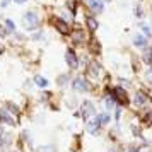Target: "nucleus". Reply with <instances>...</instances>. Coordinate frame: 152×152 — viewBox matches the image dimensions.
<instances>
[{
	"instance_id": "obj_1",
	"label": "nucleus",
	"mask_w": 152,
	"mask_h": 152,
	"mask_svg": "<svg viewBox=\"0 0 152 152\" xmlns=\"http://www.w3.org/2000/svg\"><path fill=\"white\" fill-rule=\"evenodd\" d=\"M106 91H108V94L113 97V101L116 103V106L125 108V106L130 104V94H128V91L125 89V87H121L120 84H116V86H108Z\"/></svg>"
},
{
	"instance_id": "obj_2",
	"label": "nucleus",
	"mask_w": 152,
	"mask_h": 152,
	"mask_svg": "<svg viewBox=\"0 0 152 152\" xmlns=\"http://www.w3.org/2000/svg\"><path fill=\"white\" fill-rule=\"evenodd\" d=\"M21 22H22V26H24V29H26L28 33H34V31H38V29L41 28V17H39V14H38L36 10H28V12H24Z\"/></svg>"
},
{
	"instance_id": "obj_3",
	"label": "nucleus",
	"mask_w": 152,
	"mask_h": 152,
	"mask_svg": "<svg viewBox=\"0 0 152 152\" xmlns=\"http://www.w3.org/2000/svg\"><path fill=\"white\" fill-rule=\"evenodd\" d=\"M50 24H51V28L55 29L58 34L70 36L72 26H70V22L67 21V19H63V17H60V15H51V17H50Z\"/></svg>"
},
{
	"instance_id": "obj_4",
	"label": "nucleus",
	"mask_w": 152,
	"mask_h": 152,
	"mask_svg": "<svg viewBox=\"0 0 152 152\" xmlns=\"http://www.w3.org/2000/svg\"><path fill=\"white\" fill-rule=\"evenodd\" d=\"M89 39V36H87V29L86 28H80V26H75V28H72L70 31V41L74 46H84L86 43Z\"/></svg>"
},
{
	"instance_id": "obj_5",
	"label": "nucleus",
	"mask_w": 152,
	"mask_h": 152,
	"mask_svg": "<svg viewBox=\"0 0 152 152\" xmlns=\"http://www.w3.org/2000/svg\"><path fill=\"white\" fill-rule=\"evenodd\" d=\"M70 87L75 91V92H80V94H84V92H89L92 86H91V80H89L86 75H77V77H74V79H72Z\"/></svg>"
},
{
	"instance_id": "obj_6",
	"label": "nucleus",
	"mask_w": 152,
	"mask_h": 152,
	"mask_svg": "<svg viewBox=\"0 0 152 152\" xmlns=\"http://www.w3.org/2000/svg\"><path fill=\"white\" fill-rule=\"evenodd\" d=\"M86 70H87V79H91V80H99L101 77H103L104 74V69L103 65L97 62V60H91L87 65H86Z\"/></svg>"
},
{
	"instance_id": "obj_7",
	"label": "nucleus",
	"mask_w": 152,
	"mask_h": 152,
	"mask_svg": "<svg viewBox=\"0 0 152 152\" xmlns=\"http://www.w3.org/2000/svg\"><path fill=\"white\" fill-rule=\"evenodd\" d=\"M130 103L133 104L137 110H142V108H145V106L151 104V96H149L145 91L138 89V91H135V94L130 97Z\"/></svg>"
},
{
	"instance_id": "obj_8",
	"label": "nucleus",
	"mask_w": 152,
	"mask_h": 152,
	"mask_svg": "<svg viewBox=\"0 0 152 152\" xmlns=\"http://www.w3.org/2000/svg\"><path fill=\"white\" fill-rule=\"evenodd\" d=\"M80 118H82L84 121H89L91 118H94L97 115L96 111V104L92 103L91 99H84L82 103H80Z\"/></svg>"
},
{
	"instance_id": "obj_9",
	"label": "nucleus",
	"mask_w": 152,
	"mask_h": 152,
	"mask_svg": "<svg viewBox=\"0 0 152 152\" xmlns=\"http://www.w3.org/2000/svg\"><path fill=\"white\" fill-rule=\"evenodd\" d=\"M65 63H67V67L70 69V72H74V70H79L80 67V60H79V55H77V51L74 48H67L65 50Z\"/></svg>"
},
{
	"instance_id": "obj_10",
	"label": "nucleus",
	"mask_w": 152,
	"mask_h": 152,
	"mask_svg": "<svg viewBox=\"0 0 152 152\" xmlns=\"http://www.w3.org/2000/svg\"><path fill=\"white\" fill-rule=\"evenodd\" d=\"M86 5L91 14L99 15L104 12V0H86Z\"/></svg>"
},
{
	"instance_id": "obj_11",
	"label": "nucleus",
	"mask_w": 152,
	"mask_h": 152,
	"mask_svg": "<svg viewBox=\"0 0 152 152\" xmlns=\"http://www.w3.org/2000/svg\"><path fill=\"white\" fill-rule=\"evenodd\" d=\"M92 121H94L99 128L108 126V125L111 123V113H110V111H101V113H97L96 116L92 118Z\"/></svg>"
},
{
	"instance_id": "obj_12",
	"label": "nucleus",
	"mask_w": 152,
	"mask_h": 152,
	"mask_svg": "<svg viewBox=\"0 0 152 152\" xmlns=\"http://www.w3.org/2000/svg\"><path fill=\"white\" fill-rule=\"evenodd\" d=\"M84 26H86V29H87L89 33H96L97 29H99V21H97L96 15L89 12V14L84 17Z\"/></svg>"
},
{
	"instance_id": "obj_13",
	"label": "nucleus",
	"mask_w": 152,
	"mask_h": 152,
	"mask_svg": "<svg viewBox=\"0 0 152 152\" xmlns=\"http://www.w3.org/2000/svg\"><path fill=\"white\" fill-rule=\"evenodd\" d=\"M0 123L2 125H7V126H15L17 121H15V116H12L4 106L0 108Z\"/></svg>"
},
{
	"instance_id": "obj_14",
	"label": "nucleus",
	"mask_w": 152,
	"mask_h": 152,
	"mask_svg": "<svg viewBox=\"0 0 152 152\" xmlns=\"http://www.w3.org/2000/svg\"><path fill=\"white\" fill-rule=\"evenodd\" d=\"M86 46H87V50H89V53L92 56H97L99 53H101V50H103L101 43H99V39H96V38H89V39H87V43H86Z\"/></svg>"
},
{
	"instance_id": "obj_15",
	"label": "nucleus",
	"mask_w": 152,
	"mask_h": 152,
	"mask_svg": "<svg viewBox=\"0 0 152 152\" xmlns=\"http://www.w3.org/2000/svg\"><path fill=\"white\" fill-rule=\"evenodd\" d=\"M132 43H133V46H135V48L144 50V48H147V46H149V38H145L144 34H140V33H138V34L133 36Z\"/></svg>"
},
{
	"instance_id": "obj_16",
	"label": "nucleus",
	"mask_w": 152,
	"mask_h": 152,
	"mask_svg": "<svg viewBox=\"0 0 152 152\" xmlns=\"http://www.w3.org/2000/svg\"><path fill=\"white\" fill-rule=\"evenodd\" d=\"M2 106H4V108L12 115V116H19V115H21V108H19L15 103H12V101H5Z\"/></svg>"
},
{
	"instance_id": "obj_17",
	"label": "nucleus",
	"mask_w": 152,
	"mask_h": 152,
	"mask_svg": "<svg viewBox=\"0 0 152 152\" xmlns=\"http://www.w3.org/2000/svg\"><path fill=\"white\" fill-rule=\"evenodd\" d=\"M140 60L147 65V67H151L152 65V46L149 45L147 48L142 50V56H140Z\"/></svg>"
},
{
	"instance_id": "obj_18",
	"label": "nucleus",
	"mask_w": 152,
	"mask_h": 152,
	"mask_svg": "<svg viewBox=\"0 0 152 152\" xmlns=\"http://www.w3.org/2000/svg\"><path fill=\"white\" fill-rule=\"evenodd\" d=\"M79 5H80L79 0H67V2H65V9L70 12L72 17H75L77 15V9H79Z\"/></svg>"
},
{
	"instance_id": "obj_19",
	"label": "nucleus",
	"mask_w": 152,
	"mask_h": 152,
	"mask_svg": "<svg viewBox=\"0 0 152 152\" xmlns=\"http://www.w3.org/2000/svg\"><path fill=\"white\" fill-rule=\"evenodd\" d=\"M70 84V72H63L60 75H56V86L58 87H67Z\"/></svg>"
},
{
	"instance_id": "obj_20",
	"label": "nucleus",
	"mask_w": 152,
	"mask_h": 152,
	"mask_svg": "<svg viewBox=\"0 0 152 152\" xmlns=\"http://www.w3.org/2000/svg\"><path fill=\"white\" fill-rule=\"evenodd\" d=\"M33 82H34V86H38L39 89H46V87L50 86L48 79H46V77H43V75H34Z\"/></svg>"
},
{
	"instance_id": "obj_21",
	"label": "nucleus",
	"mask_w": 152,
	"mask_h": 152,
	"mask_svg": "<svg viewBox=\"0 0 152 152\" xmlns=\"http://www.w3.org/2000/svg\"><path fill=\"white\" fill-rule=\"evenodd\" d=\"M104 106H106V111H110V113L116 108V103L113 101V97H111L110 94H108V96H104Z\"/></svg>"
},
{
	"instance_id": "obj_22",
	"label": "nucleus",
	"mask_w": 152,
	"mask_h": 152,
	"mask_svg": "<svg viewBox=\"0 0 152 152\" xmlns=\"http://www.w3.org/2000/svg\"><path fill=\"white\" fill-rule=\"evenodd\" d=\"M86 130L89 132L91 135H97V133H99V130H101V128H99V126H97V125L94 123L92 120H91V121H87V125H86Z\"/></svg>"
},
{
	"instance_id": "obj_23",
	"label": "nucleus",
	"mask_w": 152,
	"mask_h": 152,
	"mask_svg": "<svg viewBox=\"0 0 152 152\" xmlns=\"http://www.w3.org/2000/svg\"><path fill=\"white\" fill-rule=\"evenodd\" d=\"M4 26L9 29V33H10V34H14L15 31H17V28H15V22L12 21V19H5V21H4Z\"/></svg>"
},
{
	"instance_id": "obj_24",
	"label": "nucleus",
	"mask_w": 152,
	"mask_h": 152,
	"mask_svg": "<svg viewBox=\"0 0 152 152\" xmlns=\"http://www.w3.org/2000/svg\"><path fill=\"white\" fill-rule=\"evenodd\" d=\"M140 29H142V34L145 36V38H152V29H151V26H147V24H140Z\"/></svg>"
},
{
	"instance_id": "obj_25",
	"label": "nucleus",
	"mask_w": 152,
	"mask_h": 152,
	"mask_svg": "<svg viewBox=\"0 0 152 152\" xmlns=\"http://www.w3.org/2000/svg\"><path fill=\"white\" fill-rule=\"evenodd\" d=\"M43 38H45V31H43V29H38V33H34V34L31 36L33 41H39V39H43Z\"/></svg>"
},
{
	"instance_id": "obj_26",
	"label": "nucleus",
	"mask_w": 152,
	"mask_h": 152,
	"mask_svg": "<svg viewBox=\"0 0 152 152\" xmlns=\"http://www.w3.org/2000/svg\"><path fill=\"white\" fill-rule=\"evenodd\" d=\"M9 34H10V33H9V29L5 28V26H2V24H0V38H2V39H5Z\"/></svg>"
},
{
	"instance_id": "obj_27",
	"label": "nucleus",
	"mask_w": 152,
	"mask_h": 152,
	"mask_svg": "<svg viewBox=\"0 0 152 152\" xmlns=\"http://www.w3.org/2000/svg\"><path fill=\"white\" fill-rule=\"evenodd\" d=\"M135 17L137 19H142L144 17V9H142V5H137L135 7Z\"/></svg>"
},
{
	"instance_id": "obj_28",
	"label": "nucleus",
	"mask_w": 152,
	"mask_h": 152,
	"mask_svg": "<svg viewBox=\"0 0 152 152\" xmlns=\"http://www.w3.org/2000/svg\"><path fill=\"white\" fill-rule=\"evenodd\" d=\"M51 151H55V147H53V145H43V147L38 149V152H51Z\"/></svg>"
},
{
	"instance_id": "obj_29",
	"label": "nucleus",
	"mask_w": 152,
	"mask_h": 152,
	"mask_svg": "<svg viewBox=\"0 0 152 152\" xmlns=\"http://www.w3.org/2000/svg\"><path fill=\"white\" fill-rule=\"evenodd\" d=\"M41 101L43 103H50V101H51V92H43L41 94Z\"/></svg>"
},
{
	"instance_id": "obj_30",
	"label": "nucleus",
	"mask_w": 152,
	"mask_h": 152,
	"mask_svg": "<svg viewBox=\"0 0 152 152\" xmlns=\"http://www.w3.org/2000/svg\"><path fill=\"white\" fill-rule=\"evenodd\" d=\"M130 80H128V79H120V86H121V87H125V89H128V87H130Z\"/></svg>"
},
{
	"instance_id": "obj_31",
	"label": "nucleus",
	"mask_w": 152,
	"mask_h": 152,
	"mask_svg": "<svg viewBox=\"0 0 152 152\" xmlns=\"http://www.w3.org/2000/svg\"><path fill=\"white\" fill-rule=\"evenodd\" d=\"M145 75H147V80L152 84V65H151V67H149L147 70H145Z\"/></svg>"
},
{
	"instance_id": "obj_32",
	"label": "nucleus",
	"mask_w": 152,
	"mask_h": 152,
	"mask_svg": "<svg viewBox=\"0 0 152 152\" xmlns=\"http://www.w3.org/2000/svg\"><path fill=\"white\" fill-rule=\"evenodd\" d=\"M10 2H12V0H0V7H2V9L9 7V5H10Z\"/></svg>"
},
{
	"instance_id": "obj_33",
	"label": "nucleus",
	"mask_w": 152,
	"mask_h": 152,
	"mask_svg": "<svg viewBox=\"0 0 152 152\" xmlns=\"http://www.w3.org/2000/svg\"><path fill=\"white\" fill-rule=\"evenodd\" d=\"M126 152H142V151H140V147H138V145H133V147H130Z\"/></svg>"
},
{
	"instance_id": "obj_34",
	"label": "nucleus",
	"mask_w": 152,
	"mask_h": 152,
	"mask_svg": "<svg viewBox=\"0 0 152 152\" xmlns=\"http://www.w3.org/2000/svg\"><path fill=\"white\" fill-rule=\"evenodd\" d=\"M12 2H15V4H19V5H22V4H26L28 0H12Z\"/></svg>"
},
{
	"instance_id": "obj_35",
	"label": "nucleus",
	"mask_w": 152,
	"mask_h": 152,
	"mask_svg": "<svg viewBox=\"0 0 152 152\" xmlns=\"http://www.w3.org/2000/svg\"><path fill=\"white\" fill-rule=\"evenodd\" d=\"M2 135H4V130H0V147H2Z\"/></svg>"
},
{
	"instance_id": "obj_36",
	"label": "nucleus",
	"mask_w": 152,
	"mask_h": 152,
	"mask_svg": "<svg viewBox=\"0 0 152 152\" xmlns=\"http://www.w3.org/2000/svg\"><path fill=\"white\" fill-rule=\"evenodd\" d=\"M9 152H21V151H9Z\"/></svg>"
}]
</instances>
